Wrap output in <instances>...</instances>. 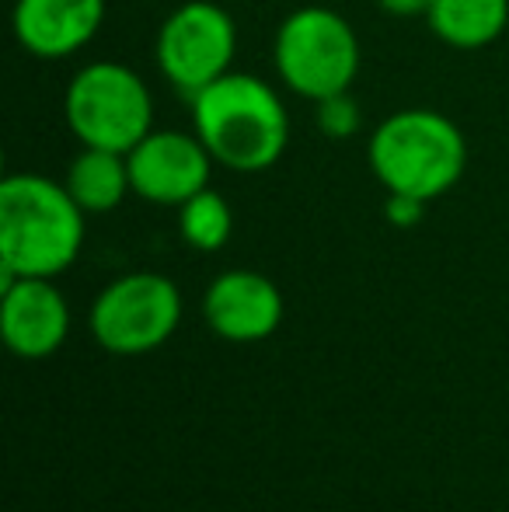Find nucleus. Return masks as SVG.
<instances>
[{
	"instance_id": "1a4fd4ad",
	"label": "nucleus",
	"mask_w": 509,
	"mask_h": 512,
	"mask_svg": "<svg viewBox=\"0 0 509 512\" xmlns=\"http://www.w3.org/2000/svg\"><path fill=\"white\" fill-rule=\"evenodd\" d=\"M0 335L18 359H49L67 342L70 307L53 279L21 276L0 290Z\"/></svg>"
},
{
	"instance_id": "f8f14e48",
	"label": "nucleus",
	"mask_w": 509,
	"mask_h": 512,
	"mask_svg": "<svg viewBox=\"0 0 509 512\" xmlns=\"http://www.w3.org/2000/svg\"><path fill=\"white\" fill-rule=\"evenodd\" d=\"M63 185L84 213H112L133 192L126 154L102 147H81V154L70 161Z\"/></svg>"
},
{
	"instance_id": "dca6fc26",
	"label": "nucleus",
	"mask_w": 509,
	"mask_h": 512,
	"mask_svg": "<svg viewBox=\"0 0 509 512\" xmlns=\"http://www.w3.org/2000/svg\"><path fill=\"white\" fill-rule=\"evenodd\" d=\"M426 213V203L415 196H401V192H387V203H384V216L391 220V227H415Z\"/></svg>"
},
{
	"instance_id": "39448f33",
	"label": "nucleus",
	"mask_w": 509,
	"mask_h": 512,
	"mask_svg": "<svg viewBox=\"0 0 509 512\" xmlns=\"http://www.w3.org/2000/svg\"><path fill=\"white\" fill-rule=\"evenodd\" d=\"M63 119L81 147L129 154L154 129V95L133 67L95 60L70 77Z\"/></svg>"
},
{
	"instance_id": "f257e3e1",
	"label": "nucleus",
	"mask_w": 509,
	"mask_h": 512,
	"mask_svg": "<svg viewBox=\"0 0 509 512\" xmlns=\"http://www.w3.org/2000/svg\"><path fill=\"white\" fill-rule=\"evenodd\" d=\"M84 209L63 182L14 171L0 182V272L56 279L84 248Z\"/></svg>"
},
{
	"instance_id": "2eb2a0df",
	"label": "nucleus",
	"mask_w": 509,
	"mask_h": 512,
	"mask_svg": "<svg viewBox=\"0 0 509 512\" xmlns=\"http://www.w3.org/2000/svg\"><path fill=\"white\" fill-rule=\"evenodd\" d=\"M318 105V129L328 136V140H353L356 133H360V105H356V98L349 95V91H342V95H332V98H321Z\"/></svg>"
},
{
	"instance_id": "423d86ee",
	"label": "nucleus",
	"mask_w": 509,
	"mask_h": 512,
	"mask_svg": "<svg viewBox=\"0 0 509 512\" xmlns=\"http://www.w3.org/2000/svg\"><path fill=\"white\" fill-rule=\"evenodd\" d=\"M234 56H238V25L231 11L213 0L178 4L157 28L154 63L164 81L185 98H196L213 81L231 74Z\"/></svg>"
},
{
	"instance_id": "9b49d317",
	"label": "nucleus",
	"mask_w": 509,
	"mask_h": 512,
	"mask_svg": "<svg viewBox=\"0 0 509 512\" xmlns=\"http://www.w3.org/2000/svg\"><path fill=\"white\" fill-rule=\"evenodd\" d=\"M105 21V0H14L11 32L35 60H67L91 46Z\"/></svg>"
},
{
	"instance_id": "ddd939ff",
	"label": "nucleus",
	"mask_w": 509,
	"mask_h": 512,
	"mask_svg": "<svg viewBox=\"0 0 509 512\" xmlns=\"http://www.w3.org/2000/svg\"><path fill=\"white\" fill-rule=\"evenodd\" d=\"M429 32L454 49H485L503 39L509 0H433L426 11Z\"/></svg>"
},
{
	"instance_id": "9d476101",
	"label": "nucleus",
	"mask_w": 509,
	"mask_h": 512,
	"mask_svg": "<svg viewBox=\"0 0 509 512\" xmlns=\"http://www.w3.org/2000/svg\"><path fill=\"white\" fill-rule=\"evenodd\" d=\"M203 317L227 342H262L283 321V293L262 272H220L203 297Z\"/></svg>"
},
{
	"instance_id": "f3484780",
	"label": "nucleus",
	"mask_w": 509,
	"mask_h": 512,
	"mask_svg": "<svg viewBox=\"0 0 509 512\" xmlns=\"http://www.w3.org/2000/svg\"><path fill=\"white\" fill-rule=\"evenodd\" d=\"M429 4L433 0H377V7L391 18H426Z\"/></svg>"
},
{
	"instance_id": "4468645a",
	"label": "nucleus",
	"mask_w": 509,
	"mask_h": 512,
	"mask_svg": "<svg viewBox=\"0 0 509 512\" xmlns=\"http://www.w3.org/2000/svg\"><path fill=\"white\" fill-rule=\"evenodd\" d=\"M234 213L227 199L213 189H203L178 206V234L189 248L196 251H220L231 241Z\"/></svg>"
},
{
	"instance_id": "f03ea898",
	"label": "nucleus",
	"mask_w": 509,
	"mask_h": 512,
	"mask_svg": "<svg viewBox=\"0 0 509 512\" xmlns=\"http://www.w3.org/2000/svg\"><path fill=\"white\" fill-rule=\"evenodd\" d=\"M192 105V133L213 161L238 175L269 171L290 143V115L269 81L255 74H224L203 88Z\"/></svg>"
},
{
	"instance_id": "20e7f679",
	"label": "nucleus",
	"mask_w": 509,
	"mask_h": 512,
	"mask_svg": "<svg viewBox=\"0 0 509 512\" xmlns=\"http://www.w3.org/2000/svg\"><path fill=\"white\" fill-rule=\"evenodd\" d=\"M360 60V35L332 7H297L279 21L272 39V67L279 84L307 102L353 88Z\"/></svg>"
},
{
	"instance_id": "0eeeda50",
	"label": "nucleus",
	"mask_w": 509,
	"mask_h": 512,
	"mask_svg": "<svg viewBox=\"0 0 509 512\" xmlns=\"http://www.w3.org/2000/svg\"><path fill=\"white\" fill-rule=\"evenodd\" d=\"M182 293L161 272H129L91 304V335L112 356H143L175 335Z\"/></svg>"
},
{
	"instance_id": "6e6552de",
	"label": "nucleus",
	"mask_w": 509,
	"mask_h": 512,
	"mask_svg": "<svg viewBox=\"0 0 509 512\" xmlns=\"http://www.w3.org/2000/svg\"><path fill=\"white\" fill-rule=\"evenodd\" d=\"M133 196L150 206H182L196 192L210 189L213 154L196 133L185 129H150L126 154Z\"/></svg>"
},
{
	"instance_id": "7ed1b4c3",
	"label": "nucleus",
	"mask_w": 509,
	"mask_h": 512,
	"mask_svg": "<svg viewBox=\"0 0 509 512\" xmlns=\"http://www.w3.org/2000/svg\"><path fill=\"white\" fill-rule=\"evenodd\" d=\"M367 157L387 192L433 203L461 182L468 168V140L461 126L436 108H401L377 122Z\"/></svg>"
}]
</instances>
